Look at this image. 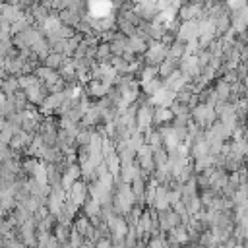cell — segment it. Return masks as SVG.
Returning <instances> with one entry per match:
<instances>
[{"mask_svg": "<svg viewBox=\"0 0 248 248\" xmlns=\"http://www.w3.org/2000/svg\"><path fill=\"white\" fill-rule=\"evenodd\" d=\"M190 116H192V120H194L196 126L207 128V126H211V124L215 122L217 112H215V107H213V105H209V103H200V105H196V107L192 108Z\"/></svg>", "mask_w": 248, "mask_h": 248, "instance_id": "6da1fadb", "label": "cell"}, {"mask_svg": "<svg viewBox=\"0 0 248 248\" xmlns=\"http://www.w3.org/2000/svg\"><path fill=\"white\" fill-rule=\"evenodd\" d=\"M167 56H169V48L161 41H151L147 45V50H145V62H147V66H159Z\"/></svg>", "mask_w": 248, "mask_h": 248, "instance_id": "7a4b0ae2", "label": "cell"}, {"mask_svg": "<svg viewBox=\"0 0 248 248\" xmlns=\"http://www.w3.org/2000/svg\"><path fill=\"white\" fill-rule=\"evenodd\" d=\"M89 198V186H87V182L85 180H78V182H74L72 186H70V190H68V202L70 203H74L78 209L85 203V200Z\"/></svg>", "mask_w": 248, "mask_h": 248, "instance_id": "3957f363", "label": "cell"}, {"mask_svg": "<svg viewBox=\"0 0 248 248\" xmlns=\"http://www.w3.org/2000/svg\"><path fill=\"white\" fill-rule=\"evenodd\" d=\"M157 217H159V231H161V232H169V231H172L174 227L182 225L180 215H178L172 207H169V209H165V211H157Z\"/></svg>", "mask_w": 248, "mask_h": 248, "instance_id": "277c9868", "label": "cell"}, {"mask_svg": "<svg viewBox=\"0 0 248 248\" xmlns=\"http://www.w3.org/2000/svg\"><path fill=\"white\" fill-rule=\"evenodd\" d=\"M151 124H153V107L151 105H140L138 112H136V128L140 132H147L151 130Z\"/></svg>", "mask_w": 248, "mask_h": 248, "instance_id": "5b68a950", "label": "cell"}, {"mask_svg": "<svg viewBox=\"0 0 248 248\" xmlns=\"http://www.w3.org/2000/svg\"><path fill=\"white\" fill-rule=\"evenodd\" d=\"M149 207H153L155 211H165V209H169V207H170V188L165 186V184H161V186L157 188L155 200H153V203H151Z\"/></svg>", "mask_w": 248, "mask_h": 248, "instance_id": "8992f818", "label": "cell"}, {"mask_svg": "<svg viewBox=\"0 0 248 248\" xmlns=\"http://www.w3.org/2000/svg\"><path fill=\"white\" fill-rule=\"evenodd\" d=\"M79 176H81V169H79V165H78V163H74V165L66 167V170H64V174H62V188L68 192V190H70V186H72L74 182H78V180H79Z\"/></svg>", "mask_w": 248, "mask_h": 248, "instance_id": "52a82bcc", "label": "cell"}, {"mask_svg": "<svg viewBox=\"0 0 248 248\" xmlns=\"http://www.w3.org/2000/svg\"><path fill=\"white\" fill-rule=\"evenodd\" d=\"M25 16V12L19 8V6H12V4H8L6 2V6H4V12H2V19L0 21H6V23H16V21H19L21 17Z\"/></svg>", "mask_w": 248, "mask_h": 248, "instance_id": "ba28073f", "label": "cell"}, {"mask_svg": "<svg viewBox=\"0 0 248 248\" xmlns=\"http://www.w3.org/2000/svg\"><path fill=\"white\" fill-rule=\"evenodd\" d=\"M172 118H174V114H172L170 107H169V108H167V107H157V108H153V124L167 126V124L172 122Z\"/></svg>", "mask_w": 248, "mask_h": 248, "instance_id": "9c48e42d", "label": "cell"}, {"mask_svg": "<svg viewBox=\"0 0 248 248\" xmlns=\"http://www.w3.org/2000/svg\"><path fill=\"white\" fill-rule=\"evenodd\" d=\"M178 64H180L178 60H174V58L167 56V58H165V60H163V62L157 66V70H159V76H161L163 79H167V78H169L172 72H176V70H178Z\"/></svg>", "mask_w": 248, "mask_h": 248, "instance_id": "30bf717a", "label": "cell"}, {"mask_svg": "<svg viewBox=\"0 0 248 248\" xmlns=\"http://www.w3.org/2000/svg\"><path fill=\"white\" fill-rule=\"evenodd\" d=\"M81 209H83V215L89 217V219H95V217L101 215V203H99V200H95L91 196L85 200V203L81 205Z\"/></svg>", "mask_w": 248, "mask_h": 248, "instance_id": "8fae6325", "label": "cell"}, {"mask_svg": "<svg viewBox=\"0 0 248 248\" xmlns=\"http://www.w3.org/2000/svg\"><path fill=\"white\" fill-rule=\"evenodd\" d=\"M66 56L64 54H60V52H50L45 60H43V66H46V68H52V70H56V72H60V68L66 64Z\"/></svg>", "mask_w": 248, "mask_h": 248, "instance_id": "7c38bea8", "label": "cell"}, {"mask_svg": "<svg viewBox=\"0 0 248 248\" xmlns=\"http://www.w3.org/2000/svg\"><path fill=\"white\" fill-rule=\"evenodd\" d=\"M110 58H112V50H110V45L108 43H99V46H97V50H95V62H99V64H108L110 62Z\"/></svg>", "mask_w": 248, "mask_h": 248, "instance_id": "4fadbf2b", "label": "cell"}, {"mask_svg": "<svg viewBox=\"0 0 248 248\" xmlns=\"http://www.w3.org/2000/svg\"><path fill=\"white\" fill-rule=\"evenodd\" d=\"M52 232H54V238H56L60 244H62V242H68V240H70V232H72V225L56 223L54 229H52Z\"/></svg>", "mask_w": 248, "mask_h": 248, "instance_id": "5bb4252c", "label": "cell"}, {"mask_svg": "<svg viewBox=\"0 0 248 248\" xmlns=\"http://www.w3.org/2000/svg\"><path fill=\"white\" fill-rule=\"evenodd\" d=\"M2 93H6V95H14L16 91H19V83H17V76H8L6 79H4V85H2V89H0Z\"/></svg>", "mask_w": 248, "mask_h": 248, "instance_id": "9a60e30c", "label": "cell"}, {"mask_svg": "<svg viewBox=\"0 0 248 248\" xmlns=\"http://www.w3.org/2000/svg\"><path fill=\"white\" fill-rule=\"evenodd\" d=\"M89 227H91V219L89 217H78V219H74V223H72V229L74 231H78L81 236H85V232L89 231Z\"/></svg>", "mask_w": 248, "mask_h": 248, "instance_id": "2e32d148", "label": "cell"}, {"mask_svg": "<svg viewBox=\"0 0 248 248\" xmlns=\"http://www.w3.org/2000/svg\"><path fill=\"white\" fill-rule=\"evenodd\" d=\"M170 244H169V240H167V234H155V236H151L149 240H147V246L145 248H169Z\"/></svg>", "mask_w": 248, "mask_h": 248, "instance_id": "e0dca14e", "label": "cell"}, {"mask_svg": "<svg viewBox=\"0 0 248 248\" xmlns=\"http://www.w3.org/2000/svg\"><path fill=\"white\" fill-rule=\"evenodd\" d=\"M155 76H159V70H157V66H145L143 70H140V83L143 85V83L151 81Z\"/></svg>", "mask_w": 248, "mask_h": 248, "instance_id": "ac0fdd59", "label": "cell"}, {"mask_svg": "<svg viewBox=\"0 0 248 248\" xmlns=\"http://www.w3.org/2000/svg\"><path fill=\"white\" fill-rule=\"evenodd\" d=\"M161 87H163V81H161L159 78H153L151 81H147V83H143V85H141L143 93H147L149 97H153V95H155V93H157Z\"/></svg>", "mask_w": 248, "mask_h": 248, "instance_id": "d6986e66", "label": "cell"}, {"mask_svg": "<svg viewBox=\"0 0 248 248\" xmlns=\"http://www.w3.org/2000/svg\"><path fill=\"white\" fill-rule=\"evenodd\" d=\"M79 248H95V244H93V242H89V240H83Z\"/></svg>", "mask_w": 248, "mask_h": 248, "instance_id": "ffe728a7", "label": "cell"}, {"mask_svg": "<svg viewBox=\"0 0 248 248\" xmlns=\"http://www.w3.org/2000/svg\"><path fill=\"white\" fill-rule=\"evenodd\" d=\"M145 246H147V242H145V240H140V242H136L132 248H145Z\"/></svg>", "mask_w": 248, "mask_h": 248, "instance_id": "44dd1931", "label": "cell"}, {"mask_svg": "<svg viewBox=\"0 0 248 248\" xmlns=\"http://www.w3.org/2000/svg\"><path fill=\"white\" fill-rule=\"evenodd\" d=\"M8 147H10V145H8V143H4V141L0 140V153H4V151H6Z\"/></svg>", "mask_w": 248, "mask_h": 248, "instance_id": "7402d4cb", "label": "cell"}, {"mask_svg": "<svg viewBox=\"0 0 248 248\" xmlns=\"http://www.w3.org/2000/svg\"><path fill=\"white\" fill-rule=\"evenodd\" d=\"M190 248H202V246H200V244H198V246H190Z\"/></svg>", "mask_w": 248, "mask_h": 248, "instance_id": "603a6c76", "label": "cell"}, {"mask_svg": "<svg viewBox=\"0 0 248 248\" xmlns=\"http://www.w3.org/2000/svg\"><path fill=\"white\" fill-rule=\"evenodd\" d=\"M31 248H39V246H31Z\"/></svg>", "mask_w": 248, "mask_h": 248, "instance_id": "cb8c5ba5", "label": "cell"}, {"mask_svg": "<svg viewBox=\"0 0 248 248\" xmlns=\"http://www.w3.org/2000/svg\"><path fill=\"white\" fill-rule=\"evenodd\" d=\"M0 2H6V0H0ZM8 2H10V0H8Z\"/></svg>", "mask_w": 248, "mask_h": 248, "instance_id": "d4e9b609", "label": "cell"}]
</instances>
